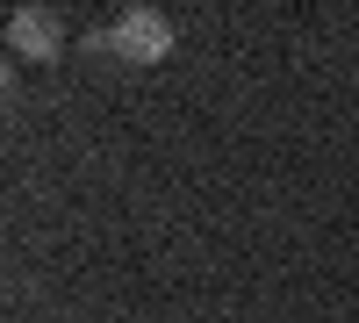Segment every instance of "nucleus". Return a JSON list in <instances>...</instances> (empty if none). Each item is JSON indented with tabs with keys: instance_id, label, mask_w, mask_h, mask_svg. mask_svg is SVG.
I'll list each match as a JSON object with an SVG mask.
<instances>
[{
	"instance_id": "1",
	"label": "nucleus",
	"mask_w": 359,
	"mask_h": 323,
	"mask_svg": "<svg viewBox=\"0 0 359 323\" xmlns=\"http://www.w3.org/2000/svg\"><path fill=\"white\" fill-rule=\"evenodd\" d=\"M108 43V57H123V65H158L172 50V22L158 8H123L108 22V36H94V50Z\"/></svg>"
},
{
	"instance_id": "2",
	"label": "nucleus",
	"mask_w": 359,
	"mask_h": 323,
	"mask_svg": "<svg viewBox=\"0 0 359 323\" xmlns=\"http://www.w3.org/2000/svg\"><path fill=\"white\" fill-rule=\"evenodd\" d=\"M8 50L36 57V65H57V57H65V22H57L50 8H15L8 15Z\"/></svg>"
}]
</instances>
